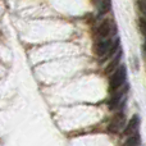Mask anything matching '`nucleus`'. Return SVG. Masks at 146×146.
Instances as JSON below:
<instances>
[{
    "label": "nucleus",
    "mask_w": 146,
    "mask_h": 146,
    "mask_svg": "<svg viewBox=\"0 0 146 146\" xmlns=\"http://www.w3.org/2000/svg\"><path fill=\"white\" fill-rule=\"evenodd\" d=\"M115 33V26L114 23H111L110 21H104L99 25L98 31H96V35H98L99 40L100 38H108Z\"/></svg>",
    "instance_id": "nucleus-3"
},
{
    "label": "nucleus",
    "mask_w": 146,
    "mask_h": 146,
    "mask_svg": "<svg viewBox=\"0 0 146 146\" xmlns=\"http://www.w3.org/2000/svg\"><path fill=\"white\" fill-rule=\"evenodd\" d=\"M139 27H140V31H141V33L144 35L145 42H146V19H145V18H140V21H139Z\"/></svg>",
    "instance_id": "nucleus-9"
},
{
    "label": "nucleus",
    "mask_w": 146,
    "mask_h": 146,
    "mask_svg": "<svg viewBox=\"0 0 146 146\" xmlns=\"http://www.w3.org/2000/svg\"><path fill=\"white\" fill-rule=\"evenodd\" d=\"M124 123H126V115H124L123 113H118L111 119L110 124H109V131H111V132L121 131L124 127Z\"/></svg>",
    "instance_id": "nucleus-4"
},
{
    "label": "nucleus",
    "mask_w": 146,
    "mask_h": 146,
    "mask_svg": "<svg viewBox=\"0 0 146 146\" xmlns=\"http://www.w3.org/2000/svg\"><path fill=\"white\" fill-rule=\"evenodd\" d=\"M121 58H122V51H119V54H117L113 60L108 64V67H106V73H110L111 71L118 68V63H119V60H121Z\"/></svg>",
    "instance_id": "nucleus-7"
},
{
    "label": "nucleus",
    "mask_w": 146,
    "mask_h": 146,
    "mask_svg": "<svg viewBox=\"0 0 146 146\" xmlns=\"http://www.w3.org/2000/svg\"><path fill=\"white\" fill-rule=\"evenodd\" d=\"M139 128H140V117L137 115V114H135V115H132V118L129 119L128 124H127L126 128H124V133H126L127 136L136 135L137 131H139Z\"/></svg>",
    "instance_id": "nucleus-5"
},
{
    "label": "nucleus",
    "mask_w": 146,
    "mask_h": 146,
    "mask_svg": "<svg viewBox=\"0 0 146 146\" xmlns=\"http://www.w3.org/2000/svg\"><path fill=\"white\" fill-rule=\"evenodd\" d=\"M126 78H127V68L126 66H119L115 69V72L113 73L110 81H109V88L110 91H115L117 88H119L121 86H123L126 83Z\"/></svg>",
    "instance_id": "nucleus-1"
},
{
    "label": "nucleus",
    "mask_w": 146,
    "mask_h": 146,
    "mask_svg": "<svg viewBox=\"0 0 146 146\" xmlns=\"http://www.w3.org/2000/svg\"><path fill=\"white\" fill-rule=\"evenodd\" d=\"M137 5H139L140 12L142 13L144 18L146 19V0H139V1H137Z\"/></svg>",
    "instance_id": "nucleus-10"
},
{
    "label": "nucleus",
    "mask_w": 146,
    "mask_h": 146,
    "mask_svg": "<svg viewBox=\"0 0 146 146\" xmlns=\"http://www.w3.org/2000/svg\"><path fill=\"white\" fill-rule=\"evenodd\" d=\"M140 142H141V139H140V135H131L128 139L124 141V144L122 146H140Z\"/></svg>",
    "instance_id": "nucleus-6"
},
{
    "label": "nucleus",
    "mask_w": 146,
    "mask_h": 146,
    "mask_svg": "<svg viewBox=\"0 0 146 146\" xmlns=\"http://www.w3.org/2000/svg\"><path fill=\"white\" fill-rule=\"evenodd\" d=\"M127 91H128V85H123L119 88H117L115 91H113V95H111L110 100H109V106H110L111 109L119 108L121 101L124 100V96H126Z\"/></svg>",
    "instance_id": "nucleus-2"
},
{
    "label": "nucleus",
    "mask_w": 146,
    "mask_h": 146,
    "mask_svg": "<svg viewBox=\"0 0 146 146\" xmlns=\"http://www.w3.org/2000/svg\"><path fill=\"white\" fill-rule=\"evenodd\" d=\"M110 0H101L100 4H99V15H103L105 13H108L110 10Z\"/></svg>",
    "instance_id": "nucleus-8"
}]
</instances>
